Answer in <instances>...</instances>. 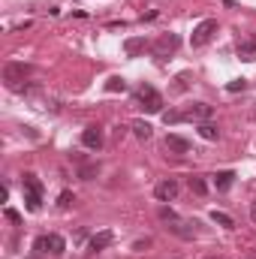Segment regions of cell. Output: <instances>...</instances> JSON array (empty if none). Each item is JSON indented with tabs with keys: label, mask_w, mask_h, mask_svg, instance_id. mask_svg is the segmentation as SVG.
<instances>
[{
	"label": "cell",
	"mask_w": 256,
	"mask_h": 259,
	"mask_svg": "<svg viewBox=\"0 0 256 259\" xmlns=\"http://www.w3.org/2000/svg\"><path fill=\"white\" fill-rule=\"evenodd\" d=\"M211 106L208 103H193V106H184V109H178V112H166L163 115V121L166 124H181V121H196V124H202V121H208L211 118Z\"/></svg>",
	"instance_id": "1"
},
{
	"label": "cell",
	"mask_w": 256,
	"mask_h": 259,
	"mask_svg": "<svg viewBox=\"0 0 256 259\" xmlns=\"http://www.w3.org/2000/svg\"><path fill=\"white\" fill-rule=\"evenodd\" d=\"M136 106L145 109V112H151V115H160V112H163V97H160L151 84H142V88L136 91Z\"/></svg>",
	"instance_id": "2"
},
{
	"label": "cell",
	"mask_w": 256,
	"mask_h": 259,
	"mask_svg": "<svg viewBox=\"0 0 256 259\" xmlns=\"http://www.w3.org/2000/svg\"><path fill=\"white\" fill-rule=\"evenodd\" d=\"M21 184H24V202H27V211H39V208H42V184H39V178H36L33 172H27Z\"/></svg>",
	"instance_id": "3"
},
{
	"label": "cell",
	"mask_w": 256,
	"mask_h": 259,
	"mask_svg": "<svg viewBox=\"0 0 256 259\" xmlns=\"http://www.w3.org/2000/svg\"><path fill=\"white\" fill-rule=\"evenodd\" d=\"M30 75V66L24 64H6L3 66V78L9 91H24V78Z\"/></svg>",
	"instance_id": "4"
},
{
	"label": "cell",
	"mask_w": 256,
	"mask_h": 259,
	"mask_svg": "<svg viewBox=\"0 0 256 259\" xmlns=\"http://www.w3.org/2000/svg\"><path fill=\"white\" fill-rule=\"evenodd\" d=\"M178 46H181V39H178V33H160V39L151 46V52H154V58H169V55H175L178 52Z\"/></svg>",
	"instance_id": "5"
},
{
	"label": "cell",
	"mask_w": 256,
	"mask_h": 259,
	"mask_svg": "<svg viewBox=\"0 0 256 259\" xmlns=\"http://www.w3.org/2000/svg\"><path fill=\"white\" fill-rule=\"evenodd\" d=\"M214 33H217V21H214V18H205V21H199V24L193 27L190 42L196 46V49H199V46H208Z\"/></svg>",
	"instance_id": "6"
},
{
	"label": "cell",
	"mask_w": 256,
	"mask_h": 259,
	"mask_svg": "<svg viewBox=\"0 0 256 259\" xmlns=\"http://www.w3.org/2000/svg\"><path fill=\"white\" fill-rule=\"evenodd\" d=\"M33 247H36L39 253H55V256H61V253L66 250V241L61 238V235H39Z\"/></svg>",
	"instance_id": "7"
},
{
	"label": "cell",
	"mask_w": 256,
	"mask_h": 259,
	"mask_svg": "<svg viewBox=\"0 0 256 259\" xmlns=\"http://www.w3.org/2000/svg\"><path fill=\"white\" fill-rule=\"evenodd\" d=\"M154 196H157L160 202H172V199L178 196V181H172V178H166V181H160V184L154 187Z\"/></svg>",
	"instance_id": "8"
},
{
	"label": "cell",
	"mask_w": 256,
	"mask_h": 259,
	"mask_svg": "<svg viewBox=\"0 0 256 259\" xmlns=\"http://www.w3.org/2000/svg\"><path fill=\"white\" fill-rule=\"evenodd\" d=\"M81 145L91 148V151H100V148H103V130L100 127H88L84 133H81Z\"/></svg>",
	"instance_id": "9"
},
{
	"label": "cell",
	"mask_w": 256,
	"mask_h": 259,
	"mask_svg": "<svg viewBox=\"0 0 256 259\" xmlns=\"http://www.w3.org/2000/svg\"><path fill=\"white\" fill-rule=\"evenodd\" d=\"M112 241H115V235H112L109 229H103V232H97V235L88 241V250H94V253H97V250H106Z\"/></svg>",
	"instance_id": "10"
},
{
	"label": "cell",
	"mask_w": 256,
	"mask_h": 259,
	"mask_svg": "<svg viewBox=\"0 0 256 259\" xmlns=\"http://www.w3.org/2000/svg\"><path fill=\"white\" fill-rule=\"evenodd\" d=\"M166 151H175V154H187L190 151V142L184 139V136H166Z\"/></svg>",
	"instance_id": "11"
},
{
	"label": "cell",
	"mask_w": 256,
	"mask_h": 259,
	"mask_svg": "<svg viewBox=\"0 0 256 259\" xmlns=\"http://www.w3.org/2000/svg\"><path fill=\"white\" fill-rule=\"evenodd\" d=\"M148 49V42H145V36H130L127 42H124V52H127L130 58H136V55H142Z\"/></svg>",
	"instance_id": "12"
},
{
	"label": "cell",
	"mask_w": 256,
	"mask_h": 259,
	"mask_svg": "<svg viewBox=\"0 0 256 259\" xmlns=\"http://www.w3.org/2000/svg\"><path fill=\"white\" fill-rule=\"evenodd\" d=\"M238 58L247 61V64H256V33H253L250 42H241V46H238Z\"/></svg>",
	"instance_id": "13"
},
{
	"label": "cell",
	"mask_w": 256,
	"mask_h": 259,
	"mask_svg": "<svg viewBox=\"0 0 256 259\" xmlns=\"http://www.w3.org/2000/svg\"><path fill=\"white\" fill-rule=\"evenodd\" d=\"M232 181H235V172H229V169L214 175V187H217L220 193H223V190H229V187H232Z\"/></svg>",
	"instance_id": "14"
},
{
	"label": "cell",
	"mask_w": 256,
	"mask_h": 259,
	"mask_svg": "<svg viewBox=\"0 0 256 259\" xmlns=\"http://www.w3.org/2000/svg\"><path fill=\"white\" fill-rule=\"evenodd\" d=\"M190 226H196V223H184V220H178V223H172L169 229H172L175 235H181V238H193V235H196V229H190Z\"/></svg>",
	"instance_id": "15"
},
{
	"label": "cell",
	"mask_w": 256,
	"mask_h": 259,
	"mask_svg": "<svg viewBox=\"0 0 256 259\" xmlns=\"http://www.w3.org/2000/svg\"><path fill=\"white\" fill-rule=\"evenodd\" d=\"M106 91H109V94H124V91H127V81H124L121 75H112V78L106 81Z\"/></svg>",
	"instance_id": "16"
},
{
	"label": "cell",
	"mask_w": 256,
	"mask_h": 259,
	"mask_svg": "<svg viewBox=\"0 0 256 259\" xmlns=\"http://www.w3.org/2000/svg\"><path fill=\"white\" fill-rule=\"evenodd\" d=\"M211 220H214V223H220L223 229H235V220H232L229 214H223V211H211Z\"/></svg>",
	"instance_id": "17"
},
{
	"label": "cell",
	"mask_w": 256,
	"mask_h": 259,
	"mask_svg": "<svg viewBox=\"0 0 256 259\" xmlns=\"http://www.w3.org/2000/svg\"><path fill=\"white\" fill-rule=\"evenodd\" d=\"M199 136H202V139H208V142H214V139L220 136V130L214 127V124H208V121H202V124H199Z\"/></svg>",
	"instance_id": "18"
},
{
	"label": "cell",
	"mask_w": 256,
	"mask_h": 259,
	"mask_svg": "<svg viewBox=\"0 0 256 259\" xmlns=\"http://www.w3.org/2000/svg\"><path fill=\"white\" fill-rule=\"evenodd\" d=\"M133 133H136L139 139H145V142H148L154 130H151V124H148V121H136V124H133Z\"/></svg>",
	"instance_id": "19"
},
{
	"label": "cell",
	"mask_w": 256,
	"mask_h": 259,
	"mask_svg": "<svg viewBox=\"0 0 256 259\" xmlns=\"http://www.w3.org/2000/svg\"><path fill=\"white\" fill-rule=\"evenodd\" d=\"M160 220H163V223H178L181 217H178L172 208H160Z\"/></svg>",
	"instance_id": "20"
},
{
	"label": "cell",
	"mask_w": 256,
	"mask_h": 259,
	"mask_svg": "<svg viewBox=\"0 0 256 259\" xmlns=\"http://www.w3.org/2000/svg\"><path fill=\"white\" fill-rule=\"evenodd\" d=\"M190 190L196 196H205V190H208V184L202 181V178H190Z\"/></svg>",
	"instance_id": "21"
},
{
	"label": "cell",
	"mask_w": 256,
	"mask_h": 259,
	"mask_svg": "<svg viewBox=\"0 0 256 259\" xmlns=\"http://www.w3.org/2000/svg\"><path fill=\"white\" fill-rule=\"evenodd\" d=\"M247 88V78H232L229 84H226V91H232V94H238V91H244Z\"/></svg>",
	"instance_id": "22"
},
{
	"label": "cell",
	"mask_w": 256,
	"mask_h": 259,
	"mask_svg": "<svg viewBox=\"0 0 256 259\" xmlns=\"http://www.w3.org/2000/svg\"><path fill=\"white\" fill-rule=\"evenodd\" d=\"M69 205H72V193H69V190H64V193H61V199H58V208H69Z\"/></svg>",
	"instance_id": "23"
},
{
	"label": "cell",
	"mask_w": 256,
	"mask_h": 259,
	"mask_svg": "<svg viewBox=\"0 0 256 259\" xmlns=\"http://www.w3.org/2000/svg\"><path fill=\"white\" fill-rule=\"evenodd\" d=\"M6 220H12V223H21V214H18V211H12V208H6Z\"/></svg>",
	"instance_id": "24"
},
{
	"label": "cell",
	"mask_w": 256,
	"mask_h": 259,
	"mask_svg": "<svg viewBox=\"0 0 256 259\" xmlns=\"http://www.w3.org/2000/svg\"><path fill=\"white\" fill-rule=\"evenodd\" d=\"M175 81H178V84H175V91H184V88H187V75H178Z\"/></svg>",
	"instance_id": "25"
},
{
	"label": "cell",
	"mask_w": 256,
	"mask_h": 259,
	"mask_svg": "<svg viewBox=\"0 0 256 259\" xmlns=\"http://www.w3.org/2000/svg\"><path fill=\"white\" fill-rule=\"evenodd\" d=\"M145 247H151V238H145V241H136V250H145Z\"/></svg>",
	"instance_id": "26"
},
{
	"label": "cell",
	"mask_w": 256,
	"mask_h": 259,
	"mask_svg": "<svg viewBox=\"0 0 256 259\" xmlns=\"http://www.w3.org/2000/svg\"><path fill=\"white\" fill-rule=\"evenodd\" d=\"M250 217H253V220H256V202H253V205H250Z\"/></svg>",
	"instance_id": "27"
},
{
	"label": "cell",
	"mask_w": 256,
	"mask_h": 259,
	"mask_svg": "<svg viewBox=\"0 0 256 259\" xmlns=\"http://www.w3.org/2000/svg\"><path fill=\"white\" fill-rule=\"evenodd\" d=\"M205 259H217V256H205Z\"/></svg>",
	"instance_id": "28"
},
{
	"label": "cell",
	"mask_w": 256,
	"mask_h": 259,
	"mask_svg": "<svg viewBox=\"0 0 256 259\" xmlns=\"http://www.w3.org/2000/svg\"><path fill=\"white\" fill-rule=\"evenodd\" d=\"M253 259H256V256H253Z\"/></svg>",
	"instance_id": "29"
}]
</instances>
